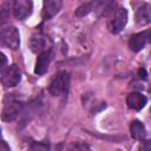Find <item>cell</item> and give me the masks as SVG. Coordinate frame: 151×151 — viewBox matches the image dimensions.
<instances>
[{"instance_id":"cell-1","label":"cell","mask_w":151,"mask_h":151,"mask_svg":"<svg viewBox=\"0 0 151 151\" xmlns=\"http://www.w3.org/2000/svg\"><path fill=\"white\" fill-rule=\"evenodd\" d=\"M70 73L67 71H59L57 72L48 86V92L52 96H63L68 92L70 88Z\"/></svg>"},{"instance_id":"cell-22","label":"cell","mask_w":151,"mask_h":151,"mask_svg":"<svg viewBox=\"0 0 151 151\" xmlns=\"http://www.w3.org/2000/svg\"><path fill=\"white\" fill-rule=\"evenodd\" d=\"M118 151H122V150H118Z\"/></svg>"},{"instance_id":"cell-15","label":"cell","mask_w":151,"mask_h":151,"mask_svg":"<svg viewBox=\"0 0 151 151\" xmlns=\"http://www.w3.org/2000/svg\"><path fill=\"white\" fill-rule=\"evenodd\" d=\"M66 151H92V150L87 143L83 140H74L67 145Z\"/></svg>"},{"instance_id":"cell-18","label":"cell","mask_w":151,"mask_h":151,"mask_svg":"<svg viewBox=\"0 0 151 151\" xmlns=\"http://www.w3.org/2000/svg\"><path fill=\"white\" fill-rule=\"evenodd\" d=\"M138 151H151V139L143 140V142L139 144Z\"/></svg>"},{"instance_id":"cell-5","label":"cell","mask_w":151,"mask_h":151,"mask_svg":"<svg viewBox=\"0 0 151 151\" xmlns=\"http://www.w3.org/2000/svg\"><path fill=\"white\" fill-rule=\"evenodd\" d=\"M147 44H151V28L131 35L129 40V47L133 52L142 51Z\"/></svg>"},{"instance_id":"cell-9","label":"cell","mask_w":151,"mask_h":151,"mask_svg":"<svg viewBox=\"0 0 151 151\" xmlns=\"http://www.w3.org/2000/svg\"><path fill=\"white\" fill-rule=\"evenodd\" d=\"M134 20L138 26H146L151 22V5L147 2H143L137 9L134 14Z\"/></svg>"},{"instance_id":"cell-14","label":"cell","mask_w":151,"mask_h":151,"mask_svg":"<svg viewBox=\"0 0 151 151\" xmlns=\"http://www.w3.org/2000/svg\"><path fill=\"white\" fill-rule=\"evenodd\" d=\"M96 5H97V2H94V1L84 2V4H81L80 6H78V8H77L76 12H74V15L78 17V18H83V17L87 15V14L96 7Z\"/></svg>"},{"instance_id":"cell-2","label":"cell","mask_w":151,"mask_h":151,"mask_svg":"<svg viewBox=\"0 0 151 151\" xmlns=\"http://www.w3.org/2000/svg\"><path fill=\"white\" fill-rule=\"evenodd\" d=\"M127 22V11L125 7H117L113 9L111 18L107 21V28L112 34H118L124 29Z\"/></svg>"},{"instance_id":"cell-7","label":"cell","mask_w":151,"mask_h":151,"mask_svg":"<svg viewBox=\"0 0 151 151\" xmlns=\"http://www.w3.org/2000/svg\"><path fill=\"white\" fill-rule=\"evenodd\" d=\"M33 11V2L28 0H17L13 2V13L18 20L27 19Z\"/></svg>"},{"instance_id":"cell-8","label":"cell","mask_w":151,"mask_h":151,"mask_svg":"<svg viewBox=\"0 0 151 151\" xmlns=\"http://www.w3.org/2000/svg\"><path fill=\"white\" fill-rule=\"evenodd\" d=\"M47 44H48V39L47 37L42 33V32H38V33H34L32 37H31V40H29V48L32 52L34 53H42L45 51H47Z\"/></svg>"},{"instance_id":"cell-11","label":"cell","mask_w":151,"mask_h":151,"mask_svg":"<svg viewBox=\"0 0 151 151\" xmlns=\"http://www.w3.org/2000/svg\"><path fill=\"white\" fill-rule=\"evenodd\" d=\"M147 103V98L140 93V92H131L127 94L126 97V104L130 109L134 110V111H139L142 110Z\"/></svg>"},{"instance_id":"cell-19","label":"cell","mask_w":151,"mask_h":151,"mask_svg":"<svg viewBox=\"0 0 151 151\" xmlns=\"http://www.w3.org/2000/svg\"><path fill=\"white\" fill-rule=\"evenodd\" d=\"M0 151H11L9 146L7 145V143H6L5 140L1 142V149H0Z\"/></svg>"},{"instance_id":"cell-6","label":"cell","mask_w":151,"mask_h":151,"mask_svg":"<svg viewBox=\"0 0 151 151\" xmlns=\"http://www.w3.org/2000/svg\"><path fill=\"white\" fill-rule=\"evenodd\" d=\"M22 110V104L15 99H11L8 103L5 104L1 113V119L4 122H13L18 118Z\"/></svg>"},{"instance_id":"cell-16","label":"cell","mask_w":151,"mask_h":151,"mask_svg":"<svg viewBox=\"0 0 151 151\" xmlns=\"http://www.w3.org/2000/svg\"><path fill=\"white\" fill-rule=\"evenodd\" d=\"M28 151H50V143L46 140L42 142H34Z\"/></svg>"},{"instance_id":"cell-3","label":"cell","mask_w":151,"mask_h":151,"mask_svg":"<svg viewBox=\"0 0 151 151\" xmlns=\"http://www.w3.org/2000/svg\"><path fill=\"white\" fill-rule=\"evenodd\" d=\"M1 45L9 50H17L20 45V34L15 26H6L1 28Z\"/></svg>"},{"instance_id":"cell-12","label":"cell","mask_w":151,"mask_h":151,"mask_svg":"<svg viewBox=\"0 0 151 151\" xmlns=\"http://www.w3.org/2000/svg\"><path fill=\"white\" fill-rule=\"evenodd\" d=\"M61 8V1L60 0H47L42 4V18L44 20H50Z\"/></svg>"},{"instance_id":"cell-21","label":"cell","mask_w":151,"mask_h":151,"mask_svg":"<svg viewBox=\"0 0 151 151\" xmlns=\"http://www.w3.org/2000/svg\"><path fill=\"white\" fill-rule=\"evenodd\" d=\"M150 114H151V107H150Z\"/></svg>"},{"instance_id":"cell-20","label":"cell","mask_w":151,"mask_h":151,"mask_svg":"<svg viewBox=\"0 0 151 151\" xmlns=\"http://www.w3.org/2000/svg\"><path fill=\"white\" fill-rule=\"evenodd\" d=\"M138 73H139V77L140 78H143V79L146 78V71H145V68H139Z\"/></svg>"},{"instance_id":"cell-13","label":"cell","mask_w":151,"mask_h":151,"mask_svg":"<svg viewBox=\"0 0 151 151\" xmlns=\"http://www.w3.org/2000/svg\"><path fill=\"white\" fill-rule=\"evenodd\" d=\"M130 133H131L132 138L138 139V140H142L146 136V129H145L144 124L140 120L134 119L130 124Z\"/></svg>"},{"instance_id":"cell-10","label":"cell","mask_w":151,"mask_h":151,"mask_svg":"<svg viewBox=\"0 0 151 151\" xmlns=\"http://www.w3.org/2000/svg\"><path fill=\"white\" fill-rule=\"evenodd\" d=\"M51 60H52V52L50 50L40 53L38 55V58H37V61H35L34 73L38 74V76H42L47 71Z\"/></svg>"},{"instance_id":"cell-17","label":"cell","mask_w":151,"mask_h":151,"mask_svg":"<svg viewBox=\"0 0 151 151\" xmlns=\"http://www.w3.org/2000/svg\"><path fill=\"white\" fill-rule=\"evenodd\" d=\"M8 9H9V4L8 2H2L1 6H0V17H1V24L7 19V17L9 15L8 13Z\"/></svg>"},{"instance_id":"cell-4","label":"cell","mask_w":151,"mask_h":151,"mask_svg":"<svg viewBox=\"0 0 151 151\" xmlns=\"http://www.w3.org/2000/svg\"><path fill=\"white\" fill-rule=\"evenodd\" d=\"M21 80V72L17 65L7 66L1 71V83L5 87H14Z\"/></svg>"}]
</instances>
